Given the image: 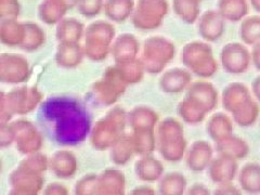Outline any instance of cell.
<instances>
[{"label":"cell","instance_id":"obj_1","mask_svg":"<svg viewBox=\"0 0 260 195\" xmlns=\"http://www.w3.org/2000/svg\"><path fill=\"white\" fill-rule=\"evenodd\" d=\"M44 124L60 142L74 144L83 140L88 132V119L84 109L69 98H54L42 108Z\"/></svg>","mask_w":260,"mask_h":195}]
</instances>
